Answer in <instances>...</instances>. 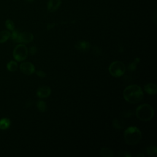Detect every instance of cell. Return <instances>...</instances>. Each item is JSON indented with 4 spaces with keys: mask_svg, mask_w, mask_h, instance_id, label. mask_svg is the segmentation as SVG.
<instances>
[{
    "mask_svg": "<svg viewBox=\"0 0 157 157\" xmlns=\"http://www.w3.org/2000/svg\"><path fill=\"white\" fill-rule=\"evenodd\" d=\"M124 99L131 104H136L140 102L144 98V93L142 88L137 85H132L127 86L123 91Z\"/></svg>",
    "mask_w": 157,
    "mask_h": 157,
    "instance_id": "cell-1",
    "label": "cell"
},
{
    "mask_svg": "<svg viewBox=\"0 0 157 157\" xmlns=\"http://www.w3.org/2000/svg\"><path fill=\"white\" fill-rule=\"evenodd\" d=\"M124 138L126 144L134 145L138 144L142 138L141 131L136 126L128 127L124 132Z\"/></svg>",
    "mask_w": 157,
    "mask_h": 157,
    "instance_id": "cell-2",
    "label": "cell"
},
{
    "mask_svg": "<svg viewBox=\"0 0 157 157\" xmlns=\"http://www.w3.org/2000/svg\"><path fill=\"white\" fill-rule=\"evenodd\" d=\"M136 115L140 120L148 121L151 120L153 117L154 110L150 105L144 104L137 107L136 110Z\"/></svg>",
    "mask_w": 157,
    "mask_h": 157,
    "instance_id": "cell-3",
    "label": "cell"
},
{
    "mask_svg": "<svg viewBox=\"0 0 157 157\" xmlns=\"http://www.w3.org/2000/svg\"><path fill=\"white\" fill-rule=\"evenodd\" d=\"M109 71L113 77H119L124 74L126 71V67L124 63L121 61H115L112 63L109 66Z\"/></svg>",
    "mask_w": 157,
    "mask_h": 157,
    "instance_id": "cell-4",
    "label": "cell"
},
{
    "mask_svg": "<svg viewBox=\"0 0 157 157\" xmlns=\"http://www.w3.org/2000/svg\"><path fill=\"white\" fill-rule=\"evenodd\" d=\"M28 51L27 47L23 44L17 45L13 51V56L17 61H22L28 56Z\"/></svg>",
    "mask_w": 157,
    "mask_h": 157,
    "instance_id": "cell-5",
    "label": "cell"
},
{
    "mask_svg": "<svg viewBox=\"0 0 157 157\" xmlns=\"http://www.w3.org/2000/svg\"><path fill=\"white\" fill-rule=\"evenodd\" d=\"M21 71L25 75H31L34 72L35 67L34 65L30 62L22 63L20 66Z\"/></svg>",
    "mask_w": 157,
    "mask_h": 157,
    "instance_id": "cell-6",
    "label": "cell"
},
{
    "mask_svg": "<svg viewBox=\"0 0 157 157\" xmlns=\"http://www.w3.org/2000/svg\"><path fill=\"white\" fill-rule=\"evenodd\" d=\"M34 36L33 34L28 31H24L20 33L19 37V42L29 43L33 40Z\"/></svg>",
    "mask_w": 157,
    "mask_h": 157,
    "instance_id": "cell-7",
    "label": "cell"
},
{
    "mask_svg": "<svg viewBox=\"0 0 157 157\" xmlns=\"http://www.w3.org/2000/svg\"><path fill=\"white\" fill-rule=\"evenodd\" d=\"M51 93V90L49 87L46 86H43L38 88L37 91V95L40 98H47Z\"/></svg>",
    "mask_w": 157,
    "mask_h": 157,
    "instance_id": "cell-8",
    "label": "cell"
},
{
    "mask_svg": "<svg viewBox=\"0 0 157 157\" xmlns=\"http://www.w3.org/2000/svg\"><path fill=\"white\" fill-rule=\"evenodd\" d=\"M61 5V0H49L47 4V9L49 12H55Z\"/></svg>",
    "mask_w": 157,
    "mask_h": 157,
    "instance_id": "cell-9",
    "label": "cell"
},
{
    "mask_svg": "<svg viewBox=\"0 0 157 157\" xmlns=\"http://www.w3.org/2000/svg\"><path fill=\"white\" fill-rule=\"evenodd\" d=\"M90 43L86 41H79L75 44V47L77 50L85 52L90 48Z\"/></svg>",
    "mask_w": 157,
    "mask_h": 157,
    "instance_id": "cell-10",
    "label": "cell"
},
{
    "mask_svg": "<svg viewBox=\"0 0 157 157\" xmlns=\"http://www.w3.org/2000/svg\"><path fill=\"white\" fill-rule=\"evenodd\" d=\"M144 90L150 95H155L156 94L157 87L155 83H148L144 86Z\"/></svg>",
    "mask_w": 157,
    "mask_h": 157,
    "instance_id": "cell-11",
    "label": "cell"
},
{
    "mask_svg": "<svg viewBox=\"0 0 157 157\" xmlns=\"http://www.w3.org/2000/svg\"><path fill=\"white\" fill-rule=\"evenodd\" d=\"M100 155L104 157H112L113 156V151L109 148L102 147L100 150Z\"/></svg>",
    "mask_w": 157,
    "mask_h": 157,
    "instance_id": "cell-12",
    "label": "cell"
},
{
    "mask_svg": "<svg viewBox=\"0 0 157 157\" xmlns=\"http://www.w3.org/2000/svg\"><path fill=\"white\" fill-rule=\"evenodd\" d=\"M112 124L113 126L118 129H123L124 128L125 126V123L123 120L121 119H117V118H115L113 120L112 122Z\"/></svg>",
    "mask_w": 157,
    "mask_h": 157,
    "instance_id": "cell-13",
    "label": "cell"
},
{
    "mask_svg": "<svg viewBox=\"0 0 157 157\" xmlns=\"http://www.w3.org/2000/svg\"><path fill=\"white\" fill-rule=\"evenodd\" d=\"M10 126V120L7 118H3L0 120V129L5 130Z\"/></svg>",
    "mask_w": 157,
    "mask_h": 157,
    "instance_id": "cell-14",
    "label": "cell"
},
{
    "mask_svg": "<svg viewBox=\"0 0 157 157\" xmlns=\"http://www.w3.org/2000/svg\"><path fill=\"white\" fill-rule=\"evenodd\" d=\"M10 33L7 30L2 31L0 32V43H4L6 42L10 37Z\"/></svg>",
    "mask_w": 157,
    "mask_h": 157,
    "instance_id": "cell-15",
    "label": "cell"
},
{
    "mask_svg": "<svg viewBox=\"0 0 157 157\" xmlns=\"http://www.w3.org/2000/svg\"><path fill=\"white\" fill-rule=\"evenodd\" d=\"M147 153L150 156H156L157 155V148L156 146H149L146 149Z\"/></svg>",
    "mask_w": 157,
    "mask_h": 157,
    "instance_id": "cell-16",
    "label": "cell"
},
{
    "mask_svg": "<svg viewBox=\"0 0 157 157\" xmlns=\"http://www.w3.org/2000/svg\"><path fill=\"white\" fill-rule=\"evenodd\" d=\"M18 64L17 62L14 61H10L7 64V69L10 72L15 71L17 69Z\"/></svg>",
    "mask_w": 157,
    "mask_h": 157,
    "instance_id": "cell-17",
    "label": "cell"
},
{
    "mask_svg": "<svg viewBox=\"0 0 157 157\" xmlns=\"http://www.w3.org/2000/svg\"><path fill=\"white\" fill-rule=\"evenodd\" d=\"M20 33L18 30H13L12 33L10 34V38L13 42H19V37Z\"/></svg>",
    "mask_w": 157,
    "mask_h": 157,
    "instance_id": "cell-18",
    "label": "cell"
},
{
    "mask_svg": "<svg viewBox=\"0 0 157 157\" xmlns=\"http://www.w3.org/2000/svg\"><path fill=\"white\" fill-rule=\"evenodd\" d=\"M37 107L38 109L42 112H44L47 110V105L43 101H39L37 104Z\"/></svg>",
    "mask_w": 157,
    "mask_h": 157,
    "instance_id": "cell-19",
    "label": "cell"
},
{
    "mask_svg": "<svg viewBox=\"0 0 157 157\" xmlns=\"http://www.w3.org/2000/svg\"><path fill=\"white\" fill-rule=\"evenodd\" d=\"M5 26L6 27L7 29H8L10 31H13L14 30V28H15V25H14V23L12 20H10V19H8L5 22Z\"/></svg>",
    "mask_w": 157,
    "mask_h": 157,
    "instance_id": "cell-20",
    "label": "cell"
},
{
    "mask_svg": "<svg viewBox=\"0 0 157 157\" xmlns=\"http://www.w3.org/2000/svg\"><path fill=\"white\" fill-rule=\"evenodd\" d=\"M93 53L96 56H99L102 53V50L99 47L94 46L93 48Z\"/></svg>",
    "mask_w": 157,
    "mask_h": 157,
    "instance_id": "cell-21",
    "label": "cell"
},
{
    "mask_svg": "<svg viewBox=\"0 0 157 157\" xmlns=\"http://www.w3.org/2000/svg\"><path fill=\"white\" fill-rule=\"evenodd\" d=\"M118 156L120 157H128L131 156V154L128 151H120L118 154Z\"/></svg>",
    "mask_w": 157,
    "mask_h": 157,
    "instance_id": "cell-22",
    "label": "cell"
},
{
    "mask_svg": "<svg viewBox=\"0 0 157 157\" xmlns=\"http://www.w3.org/2000/svg\"><path fill=\"white\" fill-rule=\"evenodd\" d=\"M136 67H137L136 63L135 62H133V63H131L129 65V66H128V69H129V71H134V70L136 69Z\"/></svg>",
    "mask_w": 157,
    "mask_h": 157,
    "instance_id": "cell-23",
    "label": "cell"
},
{
    "mask_svg": "<svg viewBox=\"0 0 157 157\" xmlns=\"http://www.w3.org/2000/svg\"><path fill=\"white\" fill-rule=\"evenodd\" d=\"M37 52V48L35 46H32L29 49V53L31 55H35Z\"/></svg>",
    "mask_w": 157,
    "mask_h": 157,
    "instance_id": "cell-24",
    "label": "cell"
},
{
    "mask_svg": "<svg viewBox=\"0 0 157 157\" xmlns=\"http://www.w3.org/2000/svg\"><path fill=\"white\" fill-rule=\"evenodd\" d=\"M36 74L40 77H45L46 76V74L45 72H44V71H37L36 72Z\"/></svg>",
    "mask_w": 157,
    "mask_h": 157,
    "instance_id": "cell-25",
    "label": "cell"
},
{
    "mask_svg": "<svg viewBox=\"0 0 157 157\" xmlns=\"http://www.w3.org/2000/svg\"><path fill=\"white\" fill-rule=\"evenodd\" d=\"M139 61H140V59H139V58H136V59H135V60H134V62H135L136 64H137V63L139 62Z\"/></svg>",
    "mask_w": 157,
    "mask_h": 157,
    "instance_id": "cell-26",
    "label": "cell"
},
{
    "mask_svg": "<svg viewBox=\"0 0 157 157\" xmlns=\"http://www.w3.org/2000/svg\"><path fill=\"white\" fill-rule=\"evenodd\" d=\"M26 2H32L34 0H25Z\"/></svg>",
    "mask_w": 157,
    "mask_h": 157,
    "instance_id": "cell-27",
    "label": "cell"
}]
</instances>
